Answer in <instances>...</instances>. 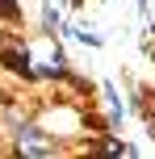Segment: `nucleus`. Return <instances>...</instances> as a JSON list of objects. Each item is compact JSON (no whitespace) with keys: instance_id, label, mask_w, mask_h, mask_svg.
Returning <instances> with one entry per match:
<instances>
[{"instance_id":"nucleus-1","label":"nucleus","mask_w":155,"mask_h":159,"mask_svg":"<svg viewBox=\"0 0 155 159\" xmlns=\"http://www.w3.org/2000/svg\"><path fill=\"white\" fill-rule=\"evenodd\" d=\"M25 151H38V155H46V151H50V143H42V138H34V130H30V138H25Z\"/></svg>"}]
</instances>
